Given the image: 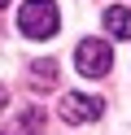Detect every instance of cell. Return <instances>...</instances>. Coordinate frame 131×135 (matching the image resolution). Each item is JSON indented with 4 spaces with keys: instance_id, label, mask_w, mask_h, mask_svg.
I'll return each instance as SVG.
<instances>
[{
    "instance_id": "3",
    "label": "cell",
    "mask_w": 131,
    "mask_h": 135,
    "mask_svg": "<svg viewBox=\"0 0 131 135\" xmlns=\"http://www.w3.org/2000/svg\"><path fill=\"white\" fill-rule=\"evenodd\" d=\"M61 118H66V122H96V118L105 113V105L96 96H79V91H70V96H61Z\"/></svg>"
},
{
    "instance_id": "5",
    "label": "cell",
    "mask_w": 131,
    "mask_h": 135,
    "mask_svg": "<svg viewBox=\"0 0 131 135\" xmlns=\"http://www.w3.org/2000/svg\"><path fill=\"white\" fill-rule=\"evenodd\" d=\"M39 122H44L39 113H22V135H31V131H39Z\"/></svg>"
},
{
    "instance_id": "4",
    "label": "cell",
    "mask_w": 131,
    "mask_h": 135,
    "mask_svg": "<svg viewBox=\"0 0 131 135\" xmlns=\"http://www.w3.org/2000/svg\"><path fill=\"white\" fill-rule=\"evenodd\" d=\"M105 31L114 39H131V9H122V4L105 9Z\"/></svg>"
},
{
    "instance_id": "6",
    "label": "cell",
    "mask_w": 131,
    "mask_h": 135,
    "mask_svg": "<svg viewBox=\"0 0 131 135\" xmlns=\"http://www.w3.org/2000/svg\"><path fill=\"white\" fill-rule=\"evenodd\" d=\"M4 4H9V0H0V9H4Z\"/></svg>"
},
{
    "instance_id": "2",
    "label": "cell",
    "mask_w": 131,
    "mask_h": 135,
    "mask_svg": "<svg viewBox=\"0 0 131 135\" xmlns=\"http://www.w3.org/2000/svg\"><path fill=\"white\" fill-rule=\"evenodd\" d=\"M74 65H79V74H87V79H105L109 65H114V52H109L105 39H83L79 52H74Z\"/></svg>"
},
{
    "instance_id": "1",
    "label": "cell",
    "mask_w": 131,
    "mask_h": 135,
    "mask_svg": "<svg viewBox=\"0 0 131 135\" xmlns=\"http://www.w3.org/2000/svg\"><path fill=\"white\" fill-rule=\"evenodd\" d=\"M17 26H22V35H31V39H52L57 26H61V13H57L52 0H26L22 13H17Z\"/></svg>"
}]
</instances>
